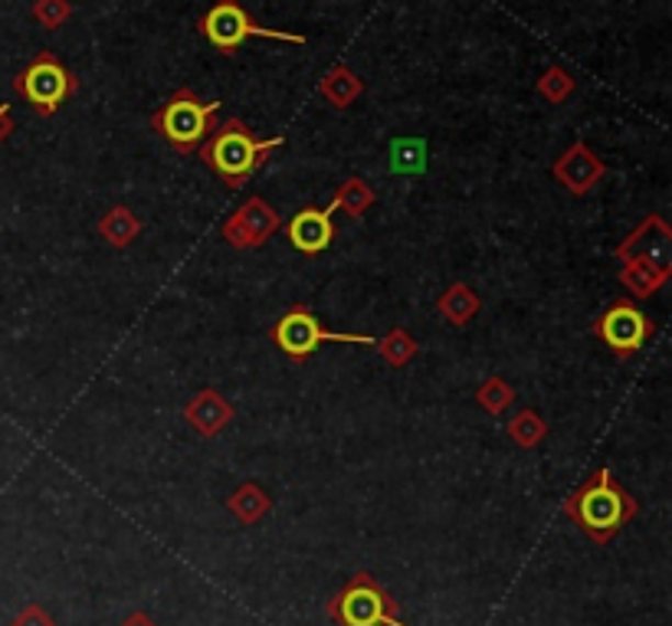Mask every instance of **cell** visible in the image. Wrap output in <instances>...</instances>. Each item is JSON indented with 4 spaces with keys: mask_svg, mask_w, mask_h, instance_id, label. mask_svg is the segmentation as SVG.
Masks as SVG:
<instances>
[{
    "mask_svg": "<svg viewBox=\"0 0 672 626\" xmlns=\"http://www.w3.org/2000/svg\"><path fill=\"white\" fill-rule=\"evenodd\" d=\"M285 145V138H256L243 119H226L221 128H214V135L198 148L201 161L224 181L226 188H243L249 185V178L269 161L272 152H279Z\"/></svg>",
    "mask_w": 672,
    "mask_h": 626,
    "instance_id": "6da1fadb",
    "label": "cell"
},
{
    "mask_svg": "<svg viewBox=\"0 0 672 626\" xmlns=\"http://www.w3.org/2000/svg\"><path fill=\"white\" fill-rule=\"evenodd\" d=\"M224 102H204L194 89L181 86L161 109L152 112V128L178 152V155H194L217 128Z\"/></svg>",
    "mask_w": 672,
    "mask_h": 626,
    "instance_id": "7a4b0ae2",
    "label": "cell"
},
{
    "mask_svg": "<svg viewBox=\"0 0 672 626\" xmlns=\"http://www.w3.org/2000/svg\"><path fill=\"white\" fill-rule=\"evenodd\" d=\"M564 512L594 538V541H607L634 512V499L611 479L607 469L594 472L564 505Z\"/></svg>",
    "mask_w": 672,
    "mask_h": 626,
    "instance_id": "3957f363",
    "label": "cell"
},
{
    "mask_svg": "<svg viewBox=\"0 0 672 626\" xmlns=\"http://www.w3.org/2000/svg\"><path fill=\"white\" fill-rule=\"evenodd\" d=\"M13 89H16L20 99H26L33 105L36 115L49 119V115L59 112V105L66 99H72L79 92V79H76L72 69L63 66V59L56 53L40 49L30 59V66L13 79Z\"/></svg>",
    "mask_w": 672,
    "mask_h": 626,
    "instance_id": "277c9868",
    "label": "cell"
},
{
    "mask_svg": "<svg viewBox=\"0 0 672 626\" xmlns=\"http://www.w3.org/2000/svg\"><path fill=\"white\" fill-rule=\"evenodd\" d=\"M201 33L204 40L221 49V53H236L246 40L259 36V40H279V43H295V46H305V36L302 33H289V30H272V26H259L246 7L239 0H214V7L201 16Z\"/></svg>",
    "mask_w": 672,
    "mask_h": 626,
    "instance_id": "5b68a950",
    "label": "cell"
},
{
    "mask_svg": "<svg viewBox=\"0 0 672 626\" xmlns=\"http://www.w3.org/2000/svg\"><path fill=\"white\" fill-rule=\"evenodd\" d=\"M269 338L279 345V351H285L292 361H305L312 358L322 345L338 342V345H378L374 335H351V332H328L315 312H309L305 305H292L269 332Z\"/></svg>",
    "mask_w": 672,
    "mask_h": 626,
    "instance_id": "8992f818",
    "label": "cell"
},
{
    "mask_svg": "<svg viewBox=\"0 0 672 626\" xmlns=\"http://www.w3.org/2000/svg\"><path fill=\"white\" fill-rule=\"evenodd\" d=\"M594 332L601 335V342H604L620 361H627V358H634V355L647 345V338L657 332V325L637 309L634 299H617V302L594 322Z\"/></svg>",
    "mask_w": 672,
    "mask_h": 626,
    "instance_id": "52a82bcc",
    "label": "cell"
},
{
    "mask_svg": "<svg viewBox=\"0 0 672 626\" xmlns=\"http://www.w3.org/2000/svg\"><path fill=\"white\" fill-rule=\"evenodd\" d=\"M282 226V216L262 198H249L239 210L224 220V239L233 249H259L266 246Z\"/></svg>",
    "mask_w": 672,
    "mask_h": 626,
    "instance_id": "ba28073f",
    "label": "cell"
},
{
    "mask_svg": "<svg viewBox=\"0 0 672 626\" xmlns=\"http://www.w3.org/2000/svg\"><path fill=\"white\" fill-rule=\"evenodd\" d=\"M335 617L345 626H401L391 614V601L378 584L368 578H358L338 601H335Z\"/></svg>",
    "mask_w": 672,
    "mask_h": 626,
    "instance_id": "9c48e42d",
    "label": "cell"
},
{
    "mask_svg": "<svg viewBox=\"0 0 672 626\" xmlns=\"http://www.w3.org/2000/svg\"><path fill=\"white\" fill-rule=\"evenodd\" d=\"M551 175L555 181L571 191V194H587L601 185V178L607 175V165L584 145V142H574L555 165H551Z\"/></svg>",
    "mask_w": 672,
    "mask_h": 626,
    "instance_id": "30bf717a",
    "label": "cell"
},
{
    "mask_svg": "<svg viewBox=\"0 0 672 626\" xmlns=\"http://www.w3.org/2000/svg\"><path fill=\"white\" fill-rule=\"evenodd\" d=\"M617 259L620 262H653L672 269L670 262V226L663 216H650L643 220L620 246H617Z\"/></svg>",
    "mask_w": 672,
    "mask_h": 626,
    "instance_id": "8fae6325",
    "label": "cell"
},
{
    "mask_svg": "<svg viewBox=\"0 0 672 626\" xmlns=\"http://www.w3.org/2000/svg\"><path fill=\"white\" fill-rule=\"evenodd\" d=\"M289 243L305 253V256H315L322 249L332 246L335 239V220H332V210L322 208H302L292 220H289Z\"/></svg>",
    "mask_w": 672,
    "mask_h": 626,
    "instance_id": "7c38bea8",
    "label": "cell"
},
{
    "mask_svg": "<svg viewBox=\"0 0 672 626\" xmlns=\"http://www.w3.org/2000/svg\"><path fill=\"white\" fill-rule=\"evenodd\" d=\"M184 420L191 423V429L194 433H201V436H217L221 429H226V423L233 420V407H229V401H226L224 394H217V391H201V394H194L188 404H184Z\"/></svg>",
    "mask_w": 672,
    "mask_h": 626,
    "instance_id": "4fadbf2b",
    "label": "cell"
},
{
    "mask_svg": "<svg viewBox=\"0 0 672 626\" xmlns=\"http://www.w3.org/2000/svg\"><path fill=\"white\" fill-rule=\"evenodd\" d=\"M361 92H365V79H361L355 69H348L345 63L332 66V69L322 76V82H318V96H322L328 105H335V109L355 105V102L361 99Z\"/></svg>",
    "mask_w": 672,
    "mask_h": 626,
    "instance_id": "5bb4252c",
    "label": "cell"
},
{
    "mask_svg": "<svg viewBox=\"0 0 672 626\" xmlns=\"http://www.w3.org/2000/svg\"><path fill=\"white\" fill-rule=\"evenodd\" d=\"M437 309H440V315L447 318L449 325L462 328L479 315V295L466 282H452L447 292L437 299Z\"/></svg>",
    "mask_w": 672,
    "mask_h": 626,
    "instance_id": "9a60e30c",
    "label": "cell"
},
{
    "mask_svg": "<svg viewBox=\"0 0 672 626\" xmlns=\"http://www.w3.org/2000/svg\"><path fill=\"white\" fill-rule=\"evenodd\" d=\"M670 272L672 269L653 266V262H624L620 279H624V286H627L637 299H650V295H657V292L667 286Z\"/></svg>",
    "mask_w": 672,
    "mask_h": 626,
    "instance_id": "2e32d148",
    "label": "cell"
},
{
    "mask_svg": "<svg viewBox=\"0 0 672 626\" xmlns=\"http://www.w3.org/2000/svg\"><path fill=\"white\" fill-rule=\"evenodd\" d=\"M99 233L105 236L109 246L125 249V246H132V243L138 239V233H142V220H138L128 208H109V213L99 220Z\"/></svg>",
    "mask_w": 672,
    "mask_h": 626,
    "instance_id": "e0dca14e",
    "label": "cell"
},
{
    "mask_svg": "<svg viewBox=\"0 0 672 626\" xmlns=\"http://www.w3.org/2000/svg\"><path fill=\"white\" fill-rule=\"evenodd\" d=\"M371 204H374V188L365 178H348L338 188V194H335V201H332L328 210H345L351 220H358V216H365L371 210Z\"/></svg>",
    "mask_w": 672,
    "mask_h": 626,
    "instance_id": "ac0fdd59",
    "label": "cell"
},
{
    "mask_svg": "<svg viewBox=\"0 0 672 626\" xmlns=\"http://www.w3.org/2000/svg\"><path fill=\"white\" fill-rule=\"evenodd\" d=\"M378 351H381V358H384L391 368H404V365H411V361L417 358L421 345H417V338H414L407 328H391V332L378 342Z\"/></svg>",
    "mask_w": 672,
    "mask_h": 626,
    "instance_id": "d6986e66",
    "label": "cell"
},
{
    "mask_svg": "<svg viewBox=\"0 0 672 626\" xmlns=\"http://www.w3.org/2000/svg\"><path fill=\"white\" fill-rule=\"evenodd\" d=\"M508 436L522 446V449H535L545 436H548V423L538 417L535 411H518L508 420Z\"/></svg>",
    "mask_w": 672,
    "mask_h": 626,
    "instance_id": "ffe728a7",
    "label": "cell"
},
{
    "mask_svg": "<svg viewBox=\"0 0 672 626\" xmlns=\"http://www.w3.org/2000/svg\"><path fill=\"white\" fill-rule=\"evenodd\" d=\"M574 86L578 82H574V76L564 66H548L541 72V79H538V96L548 99L551 105H558V102H564L574 92Z\"/></svg>",
    "mask_w": 672,
    "mask_h": 626,
    "instance_id": "44dd1931",
    "label": "cell"
},
{
    "mask_svg": "<svg viewBox=\"0 0 672 626\" xmlns=\"http://www.w3.org/2000/svg\"><path fill=\"white\" fill-rule=\"evenodd\" d=\"M229 508L243 518V522H256L269 512V499L259 485H239L236 495L229 499Z\"/></svg>",
    "mask_w": 672,
    "mask_h": 626,
    "instance_id": "7402d4cb",
    "label": "cell"
},
{
    "mask_svg": "<svg viewBox=\"0 0 672 626\" xmlns=\"http://www.w3.org/2000/svg\"><path fill=\"white\" fill-rule=\"evenodd\" d=\"M475 401H479L482 411H489L492 417H499V414H505L508 404L515 401V391H512L502 378H489V381L475 391Z\"/></svg>",
    "mask_w": 672,
    "mask_h": 626,
    "instance_id": "603a6c76",
    "label": "cell"
},
{
    "mask_svg": "<svg viewBox=\"0 0 672 626\" xmlns=\"http://www.w3.org/2000/svg\"><path fill=\"white\" fill-rule=\"evenodd\" d=\"M391 155H394V171H404V175H421L424 171V142L421 138L394 142Z\"/></svg>",
    "mask_w": 672,
    "mask_h": 626,
    "instance_id": "cb8c5ba5",
    "label": "cell"
},
{
    "mask_svg": "<svg viewBox=\"0 0 672 626\" xmlns=\"http://www.w3.org/2000/svg\"><path fill=\"white\" fill-rule=\"evenodd\" d=\"M69 16H72L69 0H33V20L43 30H59Z\"/></svg>",
    "mask_w": 672,
    "mask_h": 626,
    "instance_id": "d4e9b609",
    "label": "cell"
},
{
    "mask_svg": "<svg viewBox=\"0 0 672 626\" xmlns=\"http://www.w3.org/2000/svg\"><path fill=\"white\" fill-rule=\"evenodd\" d=\"M10 132H13V115H10V105L0 102V145L10 138Z\"/></svg>",
    "mask_w": 672,
    "mask_h": 626,
    "instance_id": "484cf974",
    "label": "cell"
},
{
    "mask_svg": "<svg viewBox=\"0 0 672 626\" xmlns=\"http://www.w3.org/2000/svg\"><path fill=\"white\" fill-rule=\"evenodd\" d=\"M13 626H49V621H46V617H40V611H26V614H23V617H20V621H16Z\"/></svg>",
    "mask_w": 672,
    "mask_h": 626,
    "instance_id": "4316f807",
    "label": "cell"
}]
</instances>
